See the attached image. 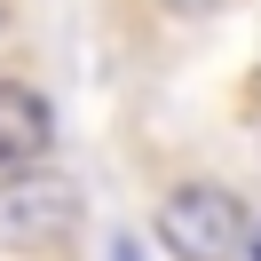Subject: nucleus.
Returning <instances> with one entry per match:
<instances>
[{"mask_svg":"<svg viewBox=\"0 0 261 261\" xmlns=\"http://www.w3.org/2000/svg\"><path fill=\"white\" fill-rule=\"evenodd\" d=\"M150 229H159V245L174 261H238L253 214H245L238 190H222V182H174V190L159 198V222Z\"/></svg>","mask_w":261,"mask_h":261,"instance_id":"f257e3e1","label":"nucleus"},{"mask_svg":"<svg viewBox=\"0 0 261 261\" xmlns=\"http://www.w3.org/2000/svg\"><path fill=\"white\" fill-rule=\"evenodd\" d=\"M80 222H87V198H80V182H64V174H0V238L8 245H64V238H80Z\"/></svg>","mask_w":261,"mask_h":261,"instance_id":"f03ea898","label":"nucleus"},{"mask_svg":"<svg viewBox=\"0 0 261 261\" xmlns=\"http://www.w3.org/2000/svg\"><path fill=\"white\" fill-rule=\"evenodd\" d=\"M56 143V111L32 80H0V174H32Z\"/></svg>","mask_w":261,"mask_h":261,"instance_id":"7ed1b4c3","label":"nucleus"},{"mask_svg":"<svg viewBox=\"0 0 261 261\" xmlns=\"http://www.w3.org/2000/svg\"><path fill=\"white\" fill-rule=\"evenodd\" d=\"M238 261H261V214H253V229H245V253Z\"/></svg>","mask_w":261,"mask_h":261,"instance_id":"20e7f679","label":"nucleus"},{"mask_svg":"<svg viewBox=\"0 0 261 261\" xmlns=\"http://www.w3.org/2000/svg\"><path fill=\"white\" fill-rule=\"evenodd\" d=\"M166 8H174V16H206L214 0H166Z\"/></svg>","mask_w":261,"mask_h":261,"instance_id":"39448f33","label":"nucleus"}]
</instances>
